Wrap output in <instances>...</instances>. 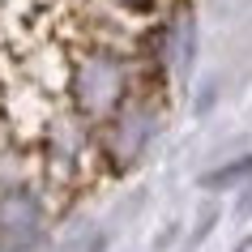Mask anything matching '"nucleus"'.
I'll use <instances>...</instances> for the list:
<instances>
[{
  "label": "nucleus",
  "mask_w": 252,
  "mask_h": 252,
  "mask_svg": "<svg viewBox=\"0 0 252 252\" xmlns=\"http://www.w3.org/2000/svg\"><path fill=\"white\" fill-rule=\"evenodd\" d=\"M239 252H252V244H244V248H239Z\"/></svg>",
  "instance_id": "f257e3e1"
}]
</instances>
